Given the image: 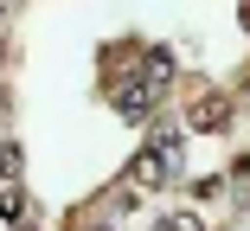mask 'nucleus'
<instances>
[{"instance_id":"1","label":"nucleus","mask_w":250,"mask_h":231,"mask_svg":"<svg viewBox=\"0 0 250 231\" xmlns=\"http://www.w3.org/2000/svg\"><path fill=\"white\" fill-rule=\"evenodd\" d=\"M173 167H180V135L167 128V135H154V142L128 161V193H161L173 180Z\"/></svg>"},{"instance_id":"2","label":"nucleus","mask_w":250,"mask_h":231,"mask_svg":"<svg viewBox=\"0 0 250 231\" xmlns=\"http://www.w3.org/2000/svg\"><path fill=\"white\" fill-rule=\"evenodd\" d=\"M231 90H206V84H192L186 90V128H199V135H218L225 122H231Z\"/></svg>"},{"instance_id":"3","label":"nucleus","mask_w":250,"mask_h":231,"mask_svg":"<svg viewBox=\"0 0 250 231\" xmlns=\"http://www.w3.org/2000/svg\"><path fill=\"white\" fill-rule=\"evenodd\" d=\"M0 212H7L13 225H26V218H32V212H26V193H20V187H7V199H0Z\"/></svg>"},{"instance_id":"4","label":"nucleus","mask_w":250,"mask_h":231,"mask_svg":"<svg viewBox=\"0 0 250 231\" xmlns=\"http://www.w3.org/2000/svg\"><path fill=\"white\" fill-rule=\"evenodd\" d=\"M161 231H206V218H199V212H167Z\"/></svg>"},{"instance_id":"5","label":"nucleus","mask_w":250,"mask_h":231,"mask_svg":"<svg viewBox=\"0 0 250 231\" xmlns=\"http://www.w3.org/2000/svg\"><path fill=\"white\" fill-rule=\"evenodd\" d=\"M20 173V142H0V180Z\"/></svg>"},{"instance_id":"6","label":"nucleus","mask_w":250,"mask_h":231,"mask_svg":"<svg viewBox=\"0 0 250 231\" xmlns=\"http://www.w3.org/2000/svg\"><path fill=\"white\" fill-rule=\"evenodd\" d=\"M13 7H20V0H0V20H7V13H13Z\"/></svg>"},{"instance_id":"7","label":"nucleus","mask_w":250,"mask_h":231,"mask_svg":"<svg viewBox=\"0 0 250 231\" xmlns=\"http://www.w3.org/2000/svg\"><path fill=\"white\" fill-rule=\"evenodd\" d=\"M244 32H250V0H244Z\"/></svg>"}]
</instances>
